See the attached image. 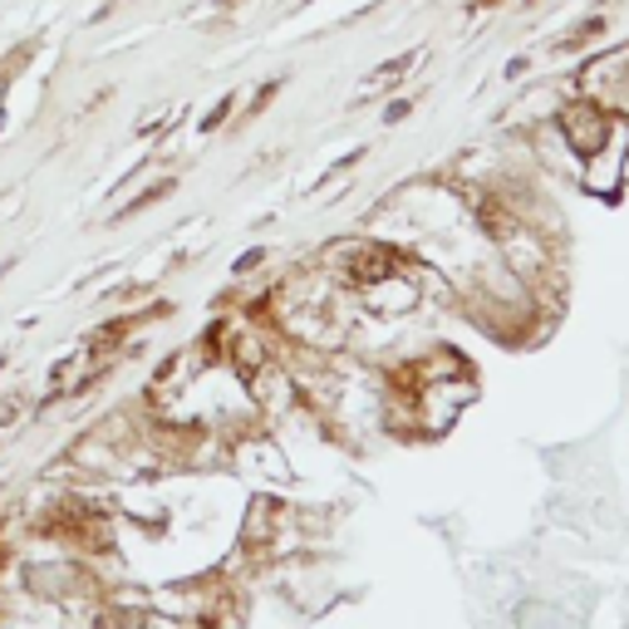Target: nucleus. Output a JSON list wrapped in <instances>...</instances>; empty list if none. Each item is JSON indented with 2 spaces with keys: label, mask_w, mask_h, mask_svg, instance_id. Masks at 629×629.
Returning a JSON list of instances; mask_svg holds the SVG:
<instances>
[{
  "label": "nucleus",
  "mask_w": 629,
  "mask_h": 629,
  "mask_svg": "<svg viewBox=\"0 0 629 629\" xmlns=\"http://www.w3.org/2000/svg\"><path fill=\"white\" fill-rule=\"evenodd\" d=\"M232 109H236V94H222V99H216V104H212L207 113H202V123H197V129H202V133H216L226 119H232Z\"/></svg>",
  "instance_id": "nucleus-8"
},
{
  "label": "nucleus",
  "mask_w": 629,
  "mask_h": 629,
  "mask_svg": "<svg viewBox=\"0 0 629 629\" xmlns=\"http://www.w3.org/2000/svg\"><path fill=\"white\" fill-rule=\"evenodd\" d=\"M0 276H6V266H0Z\"/></svg>",
  "instance_id": "nucleus-17"
},
{
  "label": "nucleus",
  "mask_w": 629,
  "mask_h": 629,
  "mask_svg": "<svg viewBox=\"0 0 629 629\" xmlns=\"http://www.w3.org/2000/svg\"><path fill=\"white\" fill-rule=\"evenodd\" d=\"M408 266H414V261L394 242H335L325 251V271L345 285L349 295H369L374 285L404 276Z\"/></svg>",
  "instance_id": "nucleus-1"
},
{
  "label": "nucleus",
  "mask_w": 629,
  "mask_h": 629,
  "mask_svg": "<svg viewBox=\"0 0 629 629\" xmlns=\"http://www.w3.org/2000/svg\"><path fill=\"white\" fill-rule=\"evenodd\" d=\"M526 70H531V60H526V54H517V60H511V64H507V79H521Z\"/></svg>",
  "instance_id": "nucleus-13"
},
{
  "label": "nucleus",
  "mask_w": 629,
  "mask_h": 629,
  "mask_svg": "<svg viewBox=\"0 0 629 629\" xmlns=\"http://www.w3.org/2000/svg\"><path fill=\"white\" fill-rule=\"evenodd\" d=\"M173 187H177V177H158V182H148L143 192H133L129 202H123L119 212L109 216V222H129V216H139V212H148L153 202H163V197H173Z\"/></svg>",
  "instance_id": "nucleus-5"
},
{
  "label": "nucleus",
  "mask_w": 629,
  "mask_h": 629,
  "mask_svg": "<svg viewBox=\"0 0 629 629\" xmlns=\"http://www.w3.org/2000/svg\"><path fill=\"white\" fill-rule=\"evenodd\" d=\"M620 123H625V113H615L610 104H600V99H590V94H576L556 109L551 129L560 133V143L576 153V163H586L590 153H600V148L615 139Z\"/></svg>",
  "instance_id": "nucleus-2"
},
{
  "label": "nucleus",
  "mask_w": 629,
  "mask_h": 629,
  "mask_svg": "<svg viewBox=\"0 0 629 629\" xmlns=\"http://www.w3.org/2000/svg\"><path fill=\"white\" fill-rule=\"evenodd\" d=\"M625 163H629V119L615 129V139L600 148V153H590L586 163H580V187L590 192V197H600V202H610V197H620L625 192Z\"/></svg>",
  "instance_id": "nucleus-3"
},
{
  "label": "nucleus",
  "mask_w": 629,
  "mask_h": 629,
  "mask_svg": "<svg viewBox=\"0 0 629 629\" xmlns=\"http://www.w3.org/2000/svg\"><path fill=\"white\" fill-rule=\"evenodd\" d=\"M261 261H266V246H251V251H242V256H236V276H246V271H256Z\"/></svg>",
  "instance_id": "nucleus-10"
},
{
  "label": "nucleus",
  "mask_w": 629,
  "mask_h": 629,
  "mask_svg": "<svg viewBox=\"0 0 629 629\" xmlns=\"http://www.w3.org/2000/svg\"><path fill=\"white\" fill-rule=\"evenodd\" d=\"M216 6H222V10H232V6H242V0H216Z\"/></svg>",
  "instance_id": "nucleus-15"
},
{
  "label": "nucleus",
  "mask_w": 629,
  "mask_h": 629,
  "mask_svg": "<svg viewBox=\"0 0 629 629\" xmlns=\"http://www.w3.org/2000/svg\"><path fill=\"white\" fill-rule=\"evenodd\" d=\"M16 418H20V398L6 394V398H0V428H6V423H16Z\"/></svg>",
  "instance_id": "nucleus-12"
},
{
  "label": "nucleus",
  "mask_w": 629,
  "mask_h": 629,
  "mask_svg": "<svg viewBox=\"0 0 629 629\" xmlns=\"http://www.w3.org/2000/svg\"><path fill=\"white\" fill-rule=\"evenodd\" d=\"M408 113H414V99H394V104L384 109V123H388V129H394V123H404Z\"/></svg>",
  "instance_id": "nucleus-11"
},
{
  "label": "nucleus",
  "mask_w": 629,
  "mask_h": 629,
  "mask_svg": "<svg viewBox=\"0 0 629 629\" xmlns=\"http://www.w3.org/2000/svg\"><path fill=\"white\" fill-rule=\"evenodd\" d=\"M517 629H580L570 620V610H560L551 600H526L517 610Z\"/></svg>",
  "instance_id": "nucleus-4"
},
{
  "label": "nucleus",
  "mask_w": 629,
  "mask_h": 629,
  "mask_svg": "<svg viewBox=\"0 0 629 629\" xmlns=\"http://www.w3.org/2000/svg\"><path fill=\"white\" fill-rule=\"evenodd\" d=\"M423 60L418 50H408V54H398V60H388V64H379V70H374L369 79H364V89H374V94H384L388 84H394V79H404L408 70H414V64Z\"/></svg>",
  "instance_id": "nucleus-6"
},
{
  "label": "nucleus",
  "mask_w": 629,
  "mask_h": 629,
  "mask_svg": "<svg viewBox=\"0 0 629 629\" xmlns=\"http://www.w3.org/2000/svg\"><path fill=\"white\" fill-rule=\"evenodd\" d=\"M605 35V16H590V20H580L576 30H570V35H560L556 40V50L560 54H570V50H580V44H590V40H600Z\"/></svg>",
  "instance_id": "nucleus-7"
},
{
  "label": "nucleus",
  "mask_w": 629,
  "mask_h": 629,
  "mask_svg": "<svg viewBox=\"0 0 629 629\" xmlns=\"http://www.w3.org/2000/svg\"><path fill=\"white\" fill-rule=\"evenodd\" d=\"M0 129H6V109H0Z\"/></svg>",
  "instance_id": "nucleus-16"
},
{
  "label": "nucleus",
  "mask_w": 629,
  "mask_h": 629,
  "mask_svg": "<svg viewBox=\"0 0 629 629\" xmlns=\"http://www.w3.org/2000/svg\"><path fill=\"white\" fill-rule=\"evenodd\" d=\"M497 6H507V0H477V10H497Z\"/></svg>",
  "instance_id": "nucleus-14"
},
{
  "label": "nucleus",
  "mask_w": 629,
  "mask_h": 629,
  "mask_svg": "<svg viewBox=\"0 0 629 629\" xmlns=\"http://www.w3.org/2000/svg\"><path fill=\"white\" fill-rule=\"evenodd\" d=\"M281 94V79H266V84L256 89V94H251V104H246V119H256V113H266V104L271 99Z\"/></svg>",
  "instance_id": "nucleus-9"
}]
</instances>
